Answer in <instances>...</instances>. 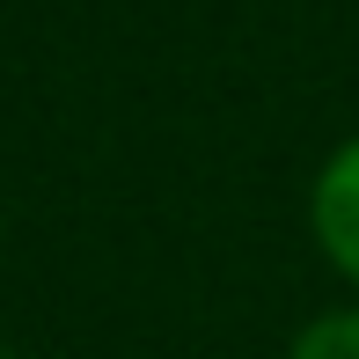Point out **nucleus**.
<instances>
[{
  "label": "nucleus",
  "mask_w": 359,
  "mask_h": 359,
  "mask_svg": "<svg viewBox=\"0 0 359 359\" xmlns=\"http://www.w3.org/2000/svg\"><path fill=\"white\" fill-rule=\"evenodd\" d=\"M308 220H316L323 257L359 286V140H345L330 161H323L316 191H308Z\"/></svg>",
  "instance_id": "f257e3e1"
},
{
  "label": "nucleus",
  "mask_w": 359,
  "mask_h": 359,
  "mask_svg": "<svg viewBox=\"0 0 359 359\" xmlns=\"http://www.w3.org/2000/svg\"><path fill=\"white\" fill-rule=\"evenodd\" d=\"M286 359H359V308H330L293 337Z\"/></svg>",
  "instance_id": "f03ea898"
},
{
  "label": "nucleus",
  "mask_w": 359,
  "mask_h": 359,
  "mask_svg": "<svg viewBox=\"0 0 359 359\" xmlns=\"http://www.w3.org/2000/svg\"><path fill=\"white\" fill-rule=\"evenodd\" d=\"M0 359H8V352H0Z\"/></svg>",
  "instance_id": "7ed1b4c3"
}]
</instances>
